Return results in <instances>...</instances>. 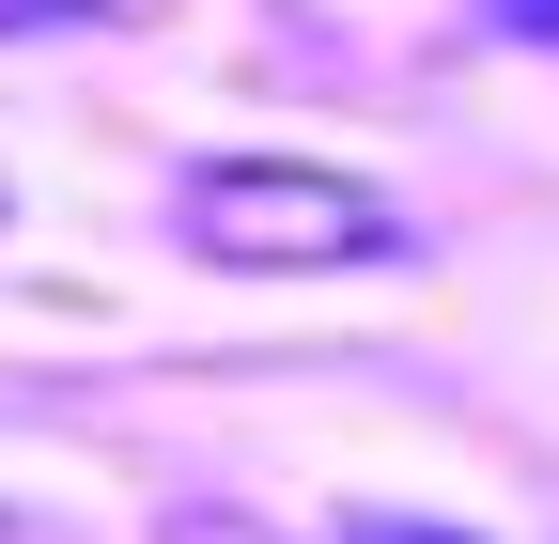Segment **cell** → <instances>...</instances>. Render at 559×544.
Returning a JSON list of instances; mask_svg holds the SVG:
<instances>
[{
	"instance_id": "1",
	"label": "cell",
	"mask_w": 559,
	"mask_h": 544,
	"mask_svg": "<svg viewBox=\"0 0 559 544\" xmlns=\"http://www.w3.org/2000/svg\"><path fill=\"white\" fill-rule=\"evenodd\" d=\"M171 234L202 264H249V281H311V264H389L404 249V202L326 172V156H202L171 187Z\"/></svg>"
},
{
	"instance_id": "2",
	"label": "cell",
	"mask_w": 559,
	"mask_h": 544,
	"mask_svg": "<svg viewBox=\"0 0 559 544\" xmlns=\"http://www.w3.org/2000/svg\"><path fill=\"white\" fill-rule=\"evenodd\" d=\"M498 32H528V47H559V0H481Z\"/></svg>"
}]
</instances>
